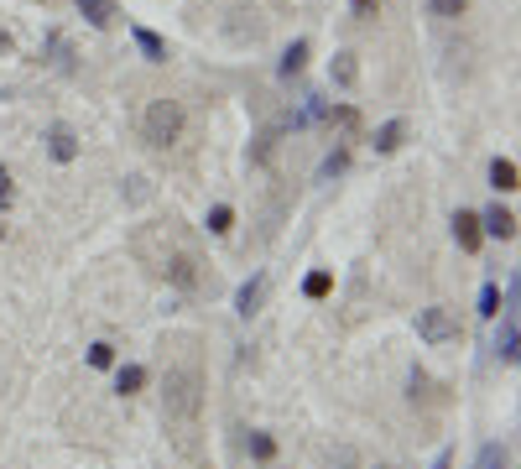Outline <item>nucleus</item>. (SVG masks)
I'll use <instances>...</instances> for the list:
<instances>
[{
  "instance_id": "f257e3e1",
  "label": "nucleus",
  "mask_w": 521,
  "mask_h": 469,
  "mask_svg": "<svg viewBox=\"0 0 521 469\" xmlns=\"http://www.w3.org/2000/svg\"><path fill=\"white\" fill-rule=\"evenodd\" d=\"M198 412H204V376L198 365H172L162 381V417L183 454H193V433H198Z\"/></svg>"
},
{
  "instance_id": "f03ea898",
  "label": "nucleus",
  "mask_w": 521,
  "mask_h": 469,
  "mask_svg": "<svg viewBox=\"0 0 521 469\" xmlns=\"http://www.w3.org/2000/svg\"><path fill=\"white\" fill-rule=\"evenodd\" d=\"M141 136H146V147H157V151H167L178 136H183V105L178 100H151L146 105V120H141Z\"/></svg>"
},
{
  "instance_id": "7ed1b4c3",
  "label": "nucleus",
  "mask_w": 521,
  "mask_h": 469,
  "mask_svg": "<svg viewBox=\"0 0 521 469\" xmlns=\"http://www.w3.org/2000/svg\"><path fill=\"white\" fill-rule=\"evenodd\" d=\"M417 334H422V344H449L458 340V319L449 308H422L417 313Z\"/></svg>"
},
{
  "instance_id": "20e7f679",
  "label": "nucleus",
  "mask_w": 521,
  "mask_h": 469,
  "mask_svg": "<svg viewBox=\"0 0 521 469\" xmlns=\"http://www.w3.org/2000/svg\"><path fill=\"white\" fill-rule=\"evenodd\" d=\"M479 234H496V240H516V214L490 204V209L479 214Z\"/></svg>"
},
{
  "instance_id": "39448f33",
  "label": "nucleus",
  "mask_w": 521,
  "mask_h": 469,
  "mask_svg": "<svg viewBox=\"0 0 521 469\" xmlns=\"http://www.w3.org/2000/svg\"><path fill=\"white\" fill-rule=\"evenodd\" d=\"M516 340H521V329H516V308H506V319H500V334H496V355H500V365H516Z\"/></svg>"
},
{
  "instance_id": "423d86ee",
  "label": "nucleus",
  "mask_w": 521,
  "mask_h": 469,
  "mask_svg": "<svg viewBox=\"0 0 521 469\" xmlns=\"http://www.w3.org/2000/svg\"><path fill=\"white\" fill-rule=\"evenodd\" d=\"M47 157H53V162H73V157H79V136L68 126H53L47 130Z\"/></svg>"
},
{
  "instance_id": "0eeeda50",
  "label": "nucleus",
  "mask_w": 521,
  "mask_h": 469,
  "mask_svg": "<svg viewBox=\"0 0 521 469\" xmlns=\"http://www.w3.org/2000/svg\"><path fill=\"white\" fill-rule=\"evenodd\" d=\"M454 240H458V251H479V214H469V209H458L454 214Z\"/></svg>"
},
{
  "instance_id": "6e6552de",
  "label": "nucleus",
  "mask_w": 521,
  "mask_h": 469,
  "mask_svg": "<svg viewBox=\"0 0 521 469\" xmlns=\"http://www.w3.org/2000/svg\"><path fill=\"white\" fill-rule=\"evenodd\" d=\"M323 115H329V100H323V94H303V110L292 115L287 126H292V130H308V126H318Z\"/></svg>"
},
{
  "instance_id": "1a4fd4ad",
  "label": "nucleus",
  "mask_w": 521,
  "mask_h": 469,
  "mask_svg": "<svg viewBox=\"0 0 521 469\" xmlns=\"http://www.w3.org/2000/svg\"><path fill=\"white\" fill-rule=\"evenodd\" d=\"M261 298H266V277H250L246 287L235 292V313H240V319H250V313L261 308Z\"/></svg>"
},
{
  "instance_id": "9d476101",
  "label": "nucleus",
  "mask_w": 521,
  "mask_h": 469,
  "mask_svg": "<svg viewBox=\"0 0 521 469\" xmlns=\"http://www.w3.org/2000/svg\"><path fill=\"white\" fill-rule=\"evenodd\" d=\"M79 11H83V22L89 26H115V0H79Z\"/></svg>"
},
{
  "instance_id": "9b49d317",
  "label": "nucleus",
  "mask_w": 521,
  "mask_h": 469,
  "mask_svg": "<svg viewBox=\"0 0 521 469\" xmlns=\"http://www.w3.org/2000/svg\"><path fill=\"white\" fill-rule=\"evenodd\" d=\"M329 79H333L339 89H354V84H360V63H354V53H339V58H333Z\"/></svg>"
},
{
  "instance_id": "f8f14e48",
  "label": "nucleus",
  "mask_w": 521,
  "mask_h": 469,
  "mask_svg": "<svg viewBox=\"0 0 521 469\" xmlns=\"http://www.w3.org/2000/svg\"><path fill=\"white\" fill-rule=\"evenodd\" d=\"M130 37H136V47H141V58H146V63H162V58H167V43L157 37V32H146V26H136Z\"/></svg>"
},
{
  "instance_id": "ddd939ff",
  "label": "nucleus",
  "mask_w": 521,
  "mask_h": 469,
  "mask_svg": "<svg viewBox=\"0 0 521 469\" xmlns=\"http://www.w3.org/2000/svg\"><path fill=\"white\" fill-rule=\"evenodd\" d=\"M308 53H313V47L303 43V37H297V43H292L287 53H282V79H297V73L308 68Z\"/></svg>"
},
{
  "instance_id": "4468645a",
  "label": "nucleus",
  "mask_w": 521,
  "mask_h": 469,
  "mask_svg": "<svg viewBox=\"0 0 521 469\" xmlns=\"http://www.w3.org/2000/svg\"><path fill=\"white\" fill-rule=\"evenodd\" d=\"M141 386H146V370H141V365H121V370H115V391H121V397H136Z\"/></svg>"
},
{
  "instance_id": "2eb2a0df",
  "label": "nucleus",
  "mask_w": 521,
  "mask_h": 469,
  "mask_svg": "<svg viewBox=\"0 0 521 469\" xmlns=\"http://www.w3.org/2000/svg\"><path fill=\"white\" fill-rule=\"evenodd\" d=\"M490 183H496L500 193H511L516 188V162H511V157H496V162H490Z\"/></svg>"
},
{
  "instance_id": "dca6fc26",
  "label": "nucleus",
  "mask_w": 521,
  "mask_h": 469,
  "mask_svg": "<svg viewBox=\"0 0 521 469\" xmlns=\"http://www.w3.org/2000/svg\"><path fill=\"white\" fill-rule=\"evenodd\" d=\"M401 136H407V126H401V120L375 126V151H396V147H401Z\"/></svg>"
},
{
  "instance_id": "f3484780",
  "label": "nucleus",
  "mask_w": 521,
  "mask_h": 469,
  "mask_svg": "<svg viewBox=\"0 0 521 469\" xmlns=\"http://www.w3.org/2000/svg\"><path fill=\"white\" fill-rule=\"evenodd\" d=\"M47 63L63 68V73L73 68V58H68V37H63V32H53V37H47Z\"/></svg>"
},
{
  "instance_id": "a211bd4d",
  "label": "nucleus",
  "mask_w": 521,
  "mask_h": 469,
  "mask_svg": "<svg viewBox=\"0 0 521 469\" xmlns=\"http://www.w3.org/2000/svg\"><path fill=\"white\" fill-rule=\"evenodd\" d=\"M479 469H511V448H506V444H485V448H479Z\"/></svg>"
},
{
  "instance_id": "6ab92c4d",
  "label": "nucleus",
  "mask_w": 521,
  "mask_h": 469,
  "mask_svg": "<svg viewBox=\"0 0 521 469\" xmlns=\"http://www.w3.org/2000/svg\"><path fill=\"white\" fill-rule=\"evenodd\" d=\"M235 230V209H229V204H214V209H208V234H229Z\"/></svg>"
},
{
  "instance_id": "aec40b11",
  "label": "nucleus",
  "mask_w": 521,
  "mask_h": 469,
  "mask_svg": "<svg viewBox=\"0 0 521 469\" xmlns=\"http://www.w3.org/2000/svg\"><path fill=\"white\" fill-rule=\"evenodd\" d=\"M350 168V151L339 147V151H329V157H323V168H318V177H323V183H329V177H339V172Z\"/></svg>"
},
{
  "instance_id": "412c9836",
  "label": "nucleus",
  "mask_w": 521,
  "mask_h": 469,
  "mask_svg": "<svg viewBox=\"0 0 521 469\" xmlns=\"http://www.w3.org/2000/svg\"><path fill=\"white\" fill-rule=\"evenodd\" d=\"M250 459H261V464H266L271 454H276V438H271V433H250Z\"/></svg>"
},
{
  "instance_id": "4be33fe9",
  "label": "nucleus",
  "mask_w": 521,
  "mask_h": 469,
  "mask_svg": "<svg viewBox=\"0 0 521 469\" xmlns=\"http://www.w3.org/2000/svg\"><path fill=\"white\" fill-rule=\"evenodd\" d=\"M479 313H485V319H496V313H500V287H496V282H485V287H479Z\"/></svg>"
},
{
  "instance_id": "5701e85b",
  "label": "nucleus",
  "mask_w": 521,
  "mask_h": 469,
  "mask_svg": "<svg viewBox=\"0 0 521 469\" xmlns=\"http://www.w3.org/2000/svg\"><path fill=\"white\" fill-rule=\"evenodd\" d=\"M89 365H94V370H110V365H115V349H110V344H89Z\"/></svg>"
},
{
  "instance_id": "b1692460",
  "label": "nucleus",
  "mask_w": 521,
  "mask_h": 469,
  "mask_svg": "<svg viewBox=\"0 0 521 469\" xmlns=\"http://www.w3.org/2000/svg\"><path fill=\"white\" fill-rule=\"evenodd\" d=\"M464 5H469V0H433V16L454 22V16H464Z\"/></svg>"
},
{
  "instance_id": "393cba45",
  "label": "nucleus",
  "mask_w": 521,
  "mask_h": 469,
  "mask_svg": "<svg viewBox=\"0 0 521 469\" xmlns=\"http://www.w3.org/2000/svg\"><path fill=\"white\" fill-rule=\"evenodd\" d=\"M329 287H333V282H329V272H313V277L303 282V292H308V298H323Z\"/></svg>"
},
{
  "instance_id": "a878e982",
  "label": "nucleus",
  "mask_w": 521,
  "mask_h": 469,
  "mask_svg": "<svg viewBox=\"0 0 521 469\" xmlns=\"http://www.w3.org/2000/svg\"><path fill=\"white\" fill-rule=\"evenodd\" d=\"M11 198H16V188H11V172L0 168V209H11Z\"/></svg>"
},
{
  "instance_id": "bb28decb",
  "label": "nucleus",
  "mask_w": 521,
  "mask_h": 469,
  "mask_svg": "<svg viewBox=\"0 0 521 469\" xmlns=\"http://www.w3.org/2000/svg\"><path fill=\"white\" fill-rule=\"evenodd\" d=\"M354 5V16H360V22H371L375 11H381V0H350Z\"/></svg>"
},
{
  "instance_id": "cd10ccee",
  "label": "nucleus",
  "mask_w": 521,
  "mask_h": 469,
  "mask_svg": "<svg viewBox=\"0 0 521 469\" xmlns=\"http://www.w3.org/2000/svg\"><path fill=\"white\" fill-rule=\"evenodd\" d=\"M433 469H454V454H438V459H433Z\"/></svg>"
},
{
  "instance_id": "c85d7f7f",
  "label": "nucleus",
  "mask_w": 521,
  "mask_h": 469,
  "mask_svg": "<svg viewBox=\"0 0 521 469\" xmlns=\"http://www.w3.org/2000/svg\"><path fill=\"white\" fill-rule=\"evenodd\" d=\"M0 53H11V32L5 26H0Z\"/></svg>"
},
{
  "instance_id": "c756f323",
  "label": "nucleus",
  "mask_w": 521,
  "mask_h": 469,
  "mask_svg": "<svg viewBox=\"0 0 521 469\" xmlns=\"http://www.w3.org/2000/svg\"><path fill=\"white\" fill-rule=\"evenodd\" d=\"M0 234H5V225H0Z\"/></svg>"
},
{
  "instance_id": "7c9ffc66",
  "label": "nucleus",
  "mask_w": 521,
  "mask_h": 469,
  "mask_svg": "<svg viewBox=\"0 0 521 469\" xmlns=\"http://www.w3.org/2000/svg\"><path fill=\"white\" fill-rule=\"evenodd\" d=\"M0 100H5V94H0Z\"/></svg>"
}]
</instances>
